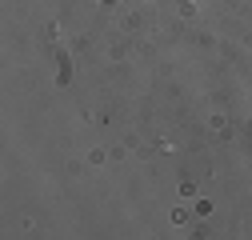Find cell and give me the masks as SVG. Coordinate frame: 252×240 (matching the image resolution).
<instances>
[]
</instances>
